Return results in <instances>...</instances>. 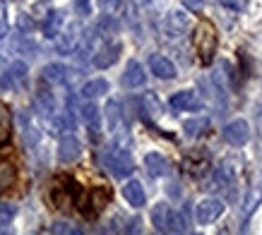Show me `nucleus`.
<instances>
[{"label": "nucleus", "mask_w": 262, "mask_h": 235, "mask_svg": "<svg viewBox=\"0 0 262 235\" xmlns=\"http://www.w3.org/2000/svg\"><path fill=\"white\" fill-rule=\"evenodd\" d=\"M151 223L159 233H183L185 230V216L178 214L166 202H159L151 209Z\"/></svg>", "instance_id": "nucleus-1"}, {"label": "nucleus", "mask_w": 262, "mask_h": 235, "mask_svg": "<svg viewBox=\"0 0 262 235\" xmlns=\"http://www.w3.org/2000/svg\"><path fill=\"white\" fill-rule=\"evenodd\" d=\"M216 43H219V34H216L214 24L200 22L198 29H195V48H198V55H200V60H202V65H209L214 60Z\"/></svg>", "instance_id": "nucleus-2"}, {"label": "nucleus", "mask_w": 262, "mask_h": 235, "mask_svg": "<svg viewBox=\"0 0 262 235\" xmlns=\"http://www.w3.org/2000/svg\"><path fill=\"white\" fill-rule=\"evenodd\" d=\"M103 163L116 178H127L130 173L135 171V161L130 156V151L123 149V147H111L103 154Z\"/></svg>", "instance_id": "nucleus-3"}, {"label": "nucleus", "mask_w": 262, "mask_h": 235, "mask_svg": "<svg viewBox=\"0 0 262 235\" xmlns=\"http://www.w3.org/2000/svg\"><path fill=\"white\" fill-rule=\"evenodd\" d=\"M111 199V190L108 187H94L92 192H87V197H77V204H80V212L87 216V219H94L101 214V209L106 206V202Z\"/></svg>", "instance_id": "nucleus-4"}, {"label": "nucleus", "mask_w": 262, "mask_h": 235, "mask_svg": "<svg viewBox=\"0 0 262 235\" xmlns=\"http://www.w3.org/2000/svg\"><path fill=\"white\" fill-rule=\"evenodd\" d=\"M80 185L72 180V178H60L56 182V187H53V202H56L58 209H68V204L77 202V197H80Z\"/></svg>", "instance_id": "nucleus-5"}, {"label": "nucleus", "mask_w": 262, "mask_h": 235, "mask_svg": "<svg viewBox=\"0 0 262 235\" xmlns=\"http://www.w3.org/2000/svg\"><path fill=\"white\" fill-rule=\"evenodd\" d=\"M188 29H190V17L181 10H171L164 19V34L168 39H181L188 34Z\"/></svg>", "instance_id": "nucleus-6"}, {"label": "nucleus", "mask_w": 262, "mask_h": 235, "mask_svg": "<svg viewBox=\"0 0 262 235\" xmlns=\"http://www.w3.org/2000/svg\"><path fill=\"white\" fill-rule=\"evenodd\" d=\"M224 209H226V204H224L222 199L209 197V199H202V202L195 206V219H198V223H202V226L214 223V221L224 214Z\"/></svg>", "instance_id": "nucleus-7"}, {"label": "nucleus", "mask_w": 262, "mask_h": 235, "mask_svg": "<svg viewBox=\"0 0 262 235\" xmlns=\"http://www.w3.org/2000/svg\"><path fill=\"white\" fill-rule=\"evenodd\" d=\"M183 171L188 173V175H192V178L207 175V171H209V154L202 149H195L190 154H185L183 156Z\"/></svg>", "instance_id": "nucleus-8"}, {"label": "nucleus", "mask_w": 262, "mask_h": 235, "mask_svg": "<svg viewBox=\"0 0 262 235\" xmlns=\"http://www.w3.org/2000/svg\"><path fill=\"white\" fill-rule=\"evenodd\" d=\"M27 84V65L24 63H12L8 70L0 75V86L8 91H17Z\"/></svg>", "instance_id": "nucleus-9"}, {"label": "nucleus", "mask_w": 262, "mask_h": 235, "mask_svg": "<svg viewBox=\"0 0 262 235\" xmlns=\"http://www.w3.org/2000/svg\"><path fill=\"white\" fill-rule=\"evenodd\" d=\"M77 113H80L82 123L87 125L89 134H92V139H99V134H101V113L96 108L94 103H80L77 106Z\"/></svg>", "instance_id": "nucleus-10"}, {"label": "nucleus", "mask_w": 262, "mask_h": 235, "mask_svg": "<svg viewBox=\"0 0 262 235\" xmlns=\"http://www.w3.org/2000/svg\"><path fill=\"white\" fill-rule=\"evenodd\" d=\"M224 139L229 142V144H233V147H243V144H248V139H250V125H248L246 120H231L229 125L224 127Z\"/></svg>", "instance_id": "nucleus-11"}, {"label": "nucleus", "mask_w": 262, "mask_h": 235, "mask_svg": "<svg viewBox=\"0 0 262 235\" xmlns=\"http://www.w3.org/2000/svg\"><path fill=\"white\" fill-rule=\"evenodd\" d=\"M238 173H241V161L238 158H224L222 166L214 171V190H219V185H231V182L238 178Z\"/></svg>", "instance_id": "nucleus-12"}, {"label": "nucleus", "mask_w": 262, "mask_h": 235, "mask_svg": "<svg viewBox=\"0 0 262 235\" xmlns=\"http://www.w3.org/2000/svg\"><path fill=\"white\" fill-rule=\"evenodd\" d=\"M168 103H171L173 110H200L202 108V99H200L198 91H192V89H183V91L173 94Z\"/></svg>", "instance_id": "nucleus-13"}, {"label": "nucleus", "mask_w": 262, "mask_h": 235, "mask_svg": "<svg viewBox=\"0 0 262 235\" xmlns=\"http://www.w3.org/2000/svg\"><path fill=\"white\" fill-rule=\"evenodd\" d=\"M80 27L77 24H70L68 29H60V34L56 36V48H58V53H75V48H77V43H80Z\"/></svg>", "instance_id": "nucleus-14"}, {"label": "nucleus", "mask_w": 262, "mask_h": 235, "mask_svg": "<svg viewBox=\"0 0 262 235\" xmlns=\"http://www.w3.org/2000/svg\"><path fill=\"white\" fill-rule=\"evenodd\" d=\"M80 156H82L80 139H77V137H72V134L63 137L60 144H58V158H60L63 163H72V161H77Z\"/></svg>", "instance_id": "nucleus-15"}, {"label": "nucleus", "mask_w": 262, "mask_h": 235, "mask_svg": "<svg viewBox=\"0 0 262 235\" xmlns=\"http://www.w3.org/2000/svg\"><path fill=\"white\" fill-rule=\"evenodd\" d=\"M70 77H72V70L60 63H51L41 70V79L48 82V84H70Z\"/></svg>", "instance_id": "nucleus-16"}, {"label": "nucleus", "mask_w": 262, "mask_h": 235, "mask_svg": "<svg viewBox=\"0 0 262 235\" xmlns=\"http://www.w3.org/2000/svg\"><path fill=\"white\" fill-rule=\"evenodd\" d=\"M120 51H123V46H120V43H106V46H103L101 51L94 55V65L99 67V70L111 67V65L120 58Z\"/></svg>", "instance_id": "nucleus-17"}, {"label": "nucleus", "mask_w": 262, "mask_h": 235, "mask_svg": "<svg viewBox=\"0 0 262 235\" xmlns=\"http://www.w3.org/2000/svg\"><path fill=\"white\" fill-rule=\"evenodd\" d=\"M144 166H147L149 175H154V178H164V175L171 173V163H168V158L164 154H147Z\"/></svg>", "instance_id": "nucleus-18"}, {"label": "nucleus", "mask_w": 262, "mask_h": 235, "mask_svg": "<svg viewBox=\"0 0 262 235\" xmlns=\"http://www.w3.org/2000/svg\"><path fill=\"white\" fill-rule=\"evenodd\" d=\"M149 70L159 79H173L176 77V65L164 58V55H151L149 58Z\"/></svg>", "instance_id": "nucleus-19"}, {"label": "nucleus", "mask_w": 262, "mask_h": 235, "mask_svg": "<svg viewBox=\"0 0 262 235\" xmlns=\"http://www.w3.org/2000/svg\"><path fill=\"white\" fill-rule=\"evenodd\" d=\"M260 204H262V187H250L246 199H243V204H241V219L248 221L255 212H257Z\"/></svg>", "instance_id": "nucleus-20"}, {"label": "nucleus", "mask_w": 262, "mask_h": 235, "mask_svg": "<svg viewBox=\"0 0 262 235\" xmlns=\"http://www.w3.org/2000/svg\"><path fill=\"white\" fill-rule=\"evenodd\" d=\"M144 84V70L142 65L137 63V60H130L125 67V75H123V86L125 89H137V86Z\"/></svg>", "instance_id": "nucleus-21"}, {"label": "nucleus", "mask_w": 262, "mask_h": 235, "mask_svg": "<svg viewBox=\"0 0 262 235\" xmlns=\"http://www.w3.org/2000/svg\"><path fill=\"white\" fill-rule=\"evenodd\" d=\"M123 197L127 199V204H130V206H137V209H140V206H144V202H147L144 187L137 180H130L125 187H123Z\"/></svg>", "instance_id": "nucleus-22"}, {"label": "nucleus", "mask_w": 262, "mask_h": 235, "mask_svg": "<svg viewBox=\"0 0 262 235\" xmlns=\"http://www.w3.org/2000/svg\"><path fill=\"white\" fill-rule=\"evenodd\" d=\"M17 180V168L10 161H0V192H5L15 185Z\"/></svg>", "instance_id": "nucleus-23"}, {"label": "nucleus", "mask_w": 262, "mask_h": 235, "mask_svg": "<svg viewBox=\"0 0 262 235\" xmlns=\"http://www.w3.org/2000/svg\"><path fill=\"white\" fill-rule=\"evenodd\" d=\"M63 29V12H51L43 22V36L46 39H56Z\"/></svg>", "instance_id": "nucleus-24"}, {"label": "nucleus", "mask_w": 262, "mask_h": 235, "mask_svg": "<svg viewBox=\"0 0 262 235\" xmlns=\"http://www.w3.org/2000/svg\"><path fill=\"white\" fill-rule=\"evenodd\" d=\"M108 91V82L106 79H92V82H87V84L82 86V96L84 99H99V96H103Z\"/></svg>", "instance_id": "nucleus-25"}, {"label": "nucleus", "mask_w": 262, "mask_h": 235, "mask_svg": "<svg viewBox=\"0 0 262 235\" xmlns=\"http://www.w3.org/2000/svg\"><path fill=\"white\" fill-rule=\"evenodd\" d=\"M142 118L144 120H151V118H159L161 115V103L154 94H144L142 96Z\"/></svg>", "instance_id": "nucleus-26"}, {"label": "nucleus", "mask_w": 262, "mask_h": 235, "mask_svg": "<svg viewBox=\"0 0 262 235\" xmlns=\"http://www.w3.org/2000/svg\"><path fill=\"white\" fill-rule=\"evenodd\" d=\"M36 103H39V108L43 115H51V113L56 110V101H53L51 91H41V94L36 96Z\"/></svg>", "instance_id": "nucleus-27"}, {"label": "nucleus", "mask_w": 262, "mask_h": 235, "mask_svg": "<svg viewBox=\"0 0 262 235\" xmlns=\"http://www.w3.org/2000/svg\"><path fill=\"white\" fill-rule=\"evenodd\" d=\"M209 125V120H207V118H198V120H188V123H185V132L190 134V137H198L200 132H205V127Z\"/></svg>", "instance_id": "nucleus-28"}, {"label": "nucleus", "mask_w": 262, "mask_h": 235, "mask_svg": "<svg viewBox=\"0 0 262 235\" xmlns=\"http://www.w3.org/2000/svg\"><path fill=\"white\" fill-rule=\"evenodd\" d=\"M15 206L12 204H0V230H5V228L10 226V221H12V216H15Z\"/></svg>", "instance_id": "nucleus-29"}, {"label": "nucleus", "mask_w": 262, "mask_h": 235, "mask_svg": "<svg viewBox=\"0 0 262 235\" xmlns=\"http://www.w3.org/2000/svg\"><path fill=\"white\" fill-rule=\"evenodd\" d=\"M8 5H5V0H0V41L8 36Z\"/></svg>", "instance_id": "nucleus-30"}, {"label": "nucleus", "mask_w": 262, "mask_h": 235, "mask_svg": "<svg viewBox=\"0 0 262 235\" xmlns=\"http://www.w3.org/2000/svg\"><path fill=\"white\" fill-rule=\"evenodd\" d=\"M224 8L233 10V12H243V10L248 8V0H219Z\"/></svg>", "instance_id": "nucleus-31"}, {"label": "nucleus", "mask_w": 262, "mask_h": 235, "mask_svg": "<svg viewBox=\"0 0 262 235\" xmlns=\"http://www.w3.org/2000/svg\"><path fill=\"white\" fill-rule=\"evenodd\" d=\"M51 233H70V235H77L82 233L80 228H75L72 223H56V226L51 228Z\"/></svg>", "instance_id": "nucleus-32"}, {"label": "nucleus", "mask_w": 262, "mask_h": 235, "mask_svg": "<svg viewBox=\"0 0 262 235\" xmlns=\"http://www.w3.org/2000/svg\"><path fill=\"white\" fill-rule=\"evenodd\" d=\"M75 8H77V12H80L82 17H87L89 12H92V5H89V0H75Z\"/></svg>", "instance_id": "nucleus-33"}, {"label": "nucleus", "mask_w": 262, "mask_h": 235, "mask_svg": "<svg viewBox=\"0 0 262 235\" xmlns=\"http://www.w3.org/2000/svg\"><path fill=\"white\" fill-rule=\"evenodd\" d=\"M8 142H10V125L0 120V147H3V144H8Z\"/></svg>", "instance_id": "nucleus-34"}, {"label": "nucleus", "mask_w": 262, "mask_h": 235, "mask_svg": "<svg viewBox=\"0 0 262 235\" xmlns=\"http://www.w3.org/2000/svg\"><path fill=\"white\" fill-rule=\"evenodd\" d=\"M183 3H185V8L192 10V12H200L202 5H205V0H183Z\"/></svg>", "instance_id": "nucleus-35"}, {"label": "nucleus", "mask_w": 262, "mask_h": 235, "mask_svg": "<svg viewBox=\"0 0 262 235\" xmlns=\"http://www.w3.org/2000/svg\"><path fill=\"white\" fill-rule=\"evenodd\" d=\"M99 3H101L103 8H118L120 0H99Z\"/></svg>", "instance_id": "nucleus-36"}, {"label": "nucleus", "mask_w": 262, "mask_h": 235, "mask_svg": "<svg viewBox=\"0 0 262 235\" xmlns=\"http://www.w3.org/2000/svg\"><path fill=\"white\" fill-rule=\"evenodd\" d=\"M140 3H144V5H147V3H151V0H140Z\"/></svg>", "instance_id": "nucleus-37"}]
</instances>
